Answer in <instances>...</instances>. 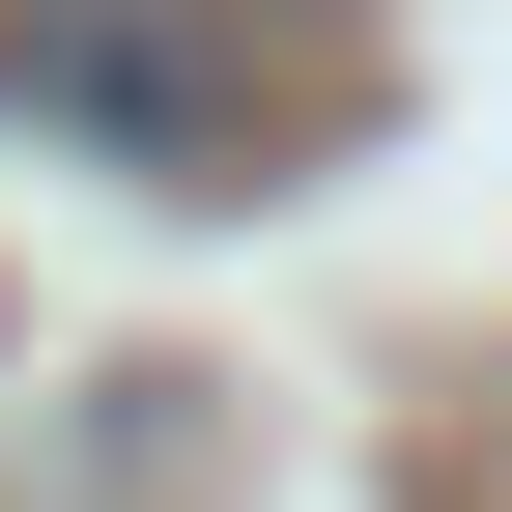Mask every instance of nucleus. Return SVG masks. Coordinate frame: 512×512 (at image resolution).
Wrapping results in <instances>:
<instances>
[{
  "instance_id": "obj_1",
  "label": "nucleus",
  "mask_w": 512,
  "mask_h": 512,
  "mask_svg": "<svg viewBox=\"0 0 512 512\" xmlns=\"http://www.w3.org/2000/svg\"><path fill=\"white\" fill-rule=\"evenodd\" d=\"M0 86H29L57 143L171 171V200H228V57L171 29V0H29V29H0Z\"/></svg>"
}]
</instances>
